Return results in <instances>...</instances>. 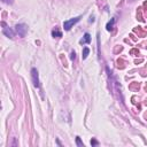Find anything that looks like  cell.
Instances as JSON below:
<instances>
[{"instance_id": "cell-11", "label": "cell", "mask_w": 147, "mask_h": 147, "mask_svg": "<svg viewBox=\"0 0 147 147\" xmlns=\"http://www.w3.org/2000/svg\"><path fill=\"white\" fill-rule=\"evenodd\" d=\"M2 1H4L5 4H12V2H13V0H2Z\"/></svg>"}, {"instance_id": "cell-6", "label": "cell", "mask_w": 147, "mask_h": 147, "mask_svg": "<svg viewBox=\"0 0 147 147\" xmlns=\"http://www.w3.org/2000/svg\"><path fill=\"white\" fill-rule=\"evenodd\" d=\"M52 36L53 37H62V34H61L58 29H55V30H53L52 31Z\"/></svg>"}, {"instance_id": "cell-8", "label": "cell", "mask_w": 147, "mask_h": 147, "mask_svg": "<svg viewBox=\"0 0 147 147\" xmlns=\"http://www.w3.org/2000/svg\"><path fill=\"white\" fill-rule=\"evenodd\" d=\"M88 53H90V50H88L87 47H85V48L83 50V55H82V56H83V59H86L87 55H88Z\"/></svg>"}, {"instance_id": "cell-10", "label": "cell", "mask_w": 147, "mask_h": 147, "mask_svg": "<svg viewBox=\"0 0 147 147\" xmlns=\"http://www.w3.org/2000/svg\"><path fill=\"white\" fill-rule=\"evenodd\" d=\"M91 145H93V146L98 145V141H97V140H94V139H93V140H91Z\"/></svg>"}, {"instance_id": "cell-9", "label": "cell", "mask_w": 147, "mask_h": 147, "mask_svg": "<svg viewBox=\"0 0 147 147\" xmlns=\"http://www.w3.org/2000/svg\"><path fill=\"white\" fill-rule=\"evenodd\" d=\"M76 143H77V145L78 146H83V143H82V141H80V138H79V137H77V138H76Z\"/></svg>"}, {"instance_id": "cell-12", "label": "cell", "mask_w": 147, "mask_h": 147, "mask_svg": "<svg viewBox=\"0 0 147 147\" xmlns=\"http://www.w3.org/2000/svg\"><path fill=\"white\" fill-rule=\"evenodd\" d=\"M74 59H75V52L71 53V60H74Z\"/></svg>"}, {"instance_id": "cell-5", "label": "cell", "mask_w": 147, "mask_h": 147, "mask_svg": "<svg viewBox=\"0 0 147 147\" xmlns=\"http://www.w3.org/2000/svg\"><path fill=\"white\" fill-rule=\"evenodd\" d=\"M91 42V37L88 34H85L84 35V39H82L80 40V44H85V43H90Z\"/></svg>"}, {"instance_id": "cell-2", "label": "cell", "mask_w": 147, "mask_h": 147, "mask_svg": "<svg viewBox=\"0 0 147 147\" xmlns=\"http://www.w3.org/2000/svg\"><path fill=\"white\" fill-rule=\"evenodd\" d=\"M15 30H16V32L18 34L20 37H24V36L26 35L28 28H26L25 24H17V25L15 26Z\"/></svg>"}, {"instance_id": "cell-1", "label": "cell", "mask_w": 147, "mask_h": 147, "mask_svg": "<svg viewBox=\"0 0 147 147\" xmlns=\"http://www.w3.org/2000/svg\"><path fill=\"white\" fill-rule=\"evenodd\" d=\"M80 20V16H78V17H75V18H71V20H68V21H64V23H63V28H64V30H70L74 24H76L78 21Z\"/></svg>"}, {"instance_id": "cell-7", "label": "cell", "mask_w": 147, "mask_h": 147, "mask_svg": "<svg viewBox=\"0 0 147 147\" xmlns=\"http://www.w3.org/2000/svg\"><path fill=\"white\" fill-rule=\"evenodd\" d=\"M114 23H115V18H112V22H109V23L107 24V30H108V31L113 30V25H114Z\"/></svg>"}, {"instance_id": "cell-3", "label": "cell", "mask_w": 147, "mask_h": 147, "mask_svg": "<svg viewBox=\"0 0 147 147\" xmlns=\"http://www.w3.org/2000/svg\"><path fill=\"white\" fill-rule=\"evenodd\" d=\"M31 76H32V82H34V86L39 87V78H38V71L36 68L31 70Z\"/></svg>"}, {"instance_id": "cell-14", "label": "cell", "mask_w": 147, "mask_h": 147, "mask_svg": "<svg viewBox=\"0 0 147 147\" xmlns=\"http://www.w3.org/2000/svg\"><path fill=\"white\" fill-rule=\"evenodd\" d=\"M131 1H134V0H131Z\"/></svg>"}, {"instance_id": "cell-13", "label": "cell", "mask_w": 147, "mask_h": 147, "mask_svg": "<svg viewBox=\"0 0 147 147\" xmlns=\"http://www.w3.org/2000/svg\"><path fill=\"white\" fill-rule=\"evenodd\" d=\"M90 22H94V17H91V18H90Z\"/></svg>"}, {"instance_id": "cell-4", "label": "cell", "mask_w": 147, "mask_h": 147, "mask_svg": "<svg viewBox=\"0 0 147 147\" xmlns=\"http://www.w3.org/2000/svg\"><path fill=\"white\" fill-rule=\"evenodd\" d=\"M4 26H5V24H4ZM2 32H4V35H6L9 38H14V31L10 28H8V26H5L2 29Z\"/></svg>"}]
</instances>
